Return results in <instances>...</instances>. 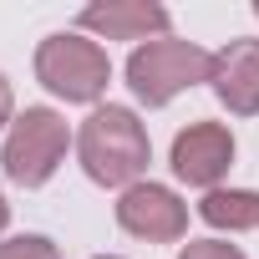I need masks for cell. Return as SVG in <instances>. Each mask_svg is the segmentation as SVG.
I'll use <instances>...</instances> for the list:
<instances>
[{"mask_svg": "<svg viewBox=\"0 0 259 259\" xmlns=\"http://www.w3.org/2000/svg\"><path fill=\"white\" fill-rule=\"evenodd\" d=\"M0 224H6V203H0Z\"/></svg>", "mask_w": 259, "mask_h": 259, "instance_id": "4fadbf2b", "label": "cell"}, {"mask_svg": "<svg viewBox=\"0 0 259 259\" xmlns=\"http://www.w3.org/2000/svg\"><path fill=\"white\" fill-rule=\"evenodd\" d=\"M0 259H56V249L46 239H16V244H0Z\"/></svg>", "mask_w": 259, "mask_h": 259, "instance_id": "30bf717a", "label": "cell"}, {"mask_svg": "<svg viewBox=\"0 0 259 259\" xmlns=\"http://www.w3.org/2000/svg\"><path fill=\"white\" fill-rule=\"evenodd\" d=\"M117 219L133 229V234H143V239H178L183 229H188V213H183V203L168 193V188H133L122 203H117Z\"/></svg>", "mask_w": 259, "mask_h": 259, "instance_id": "5b68a950", "label": "cell"}, {"mask_svg": "<svg viewBox=\"0 0 259 259\" xmlns=\"http://www.w3.org/2000/svg\"><path fill=\"white\" fill-rule=\"evenodd\" d=\"M66 153V122L51 112H26L6 143V168L16 183H41Z\"/></svg>", "mask_w": 259, "mask_h": 259, "instance_id": "277c9868", "label": "cell"}, {"mask_svg": "<svg viewBox=\"0 0 259 259\" xmlns=\"http://www.w3.org/2000/svg\"><path fill=\"white\" fill-rule=\"evenodd\" d=\"M213 81L234 112H259V41H234L213 56Z\"/></svg>", "mask_w": 259, "mask_h": 259, "instance_id": "52a82bcc", "label": "cell"}, {"mask_svg": "<svg viewBox=\"0 0 259 259\" xmlns=\"http://www.w3.org/2000/svg\"><path fill=\"white\" fill-rule=\"evenodd\" d=\"M127 76H133L138 97L148 102H168L173 92L213 76V56L188 46V41H153L143 51H133V61H127Z\"/></svg>", "mask_w": 259, "mask_h": 259, "instance_id": "7a4b0ae2", "label": "cell"}, {"mask_svg": "<svg viewBox=\"0 0 259 259\" xmlns=\"http://www.w3.org/2000/svg\"><path fill=\"white\" fill-rule=\"evenodd\" d=\"M81 163L97 183H127L133 173L148 168V133L138 127L133 112L102 107L81 127Z\"/></svg>", "mask_w": 259, "mask_h": 259, "instance_id": "6da1fadb", "label": "cell"}, {"mask_svg": "<svg viewBox=\"0 0 259 259\" xmlns=\"http://www.w3.org/2000/svg\"><path fill=\"white\" fill-rule=\"evenodd\" d=\"M81 26L107 31V36H148V31L168 26V11L148 6V0H143V6H97V11L81 16Z\"/></svg>", "mask_w": 259, "mask_h": 259, "instance_id": "ba28073f", "label": "cell"}, {"mask_svg": "<svg viewBox=\"0 0 259 259\" xmlns=\"http://www.w3.org/2000/svg\"><path fill=\"white\" fill-rule=\"evenodd\" d=\"M6 112H11V92H6V81H0V122H6Z\"/></svg>", "mask_w": 259, "mask_h": 259, "instance_id": "7c38bea8", "label": "cell"}, {"mask_svg": "<svg viewBox=\"0 0 259 259\" xmlns=\"http://www.w3.org/2000/svg\"><path fill=\"white\" fill-rule=\"evenodd\" d=\"M229 158H234V143H229V133L224 127H188V133L178 138V148H173V168L188 178V183H213L224 168H229Z\"/></svg>", "mask_w": 259, "mask_h": 259, "instance_id": "8992f818", "label": "cell"}, {"mask_svg": "<svg viewBox=\"0 0 259 259\" xmlns=\"http://www.w3.org/2000/svg\"><path fill=\"white\" fill-rule=\"evenodd\" d=\"M203 219L224 224V229H254L259 224V198L254 193H208L203 198Z\"/></svg>", "mask_w": 259, "mask_h": 259, "instance_id": "9c48e42d", "label": "cell"}, {"mask_svg": "<svg viewBox=\"0 0 259 259\" xmlns=\"http://www.w3.org/2000/svg\"><path fill=\"white\" fill-rule=\"evenodd\" d=\"M36 71L66 102H87V97H97L107 87V56L92 41H76V36H51L41 46V56H36Z\"/></svg>", "mask_w": 259, "mask_h": 259, "instance_id": "3957f363", "label": "cell"}, {"mask_svg": "<svg viewBox=\"0 0 259 259\" xmlns=\"http://www.w3.org/2000/svg\"><path fill=\"white\" fill-rule=\"evenodd\" d=\"M183 259H244L239 249H229V244H188L183 249Z\"/></svg>", "mask_w": 259, "mask_h": 259, "instance_id": "8fae6325", "label": "cell"}]
</instances>
